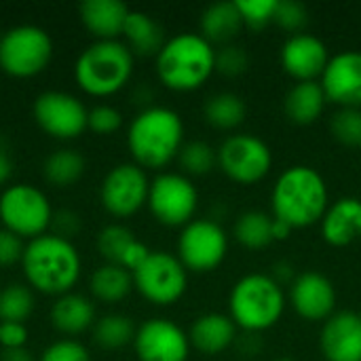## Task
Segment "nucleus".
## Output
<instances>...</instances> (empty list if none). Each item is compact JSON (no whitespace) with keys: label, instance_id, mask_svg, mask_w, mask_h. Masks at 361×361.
<instances>
[{"label":"nucleus","instance_id":"09e8293b","mask_svg":"<svg viewBox=\"0 0 361 361\" xmlns=\"http://www.w3.org/2000/svg\"><path fill=\"white\" fill-rule=\"evenodd\" d=\"M273 361H294V360H290V357H279V360H273Z\"/></svg>","mask_w":361,"mask_h":361},{"label":"nucleus","instance_id":"58836bf2","mask_svg":"<svg viewBox=\"0 0 361 361\" xmlns=\"http://www.w3.org/2000/svg\"><path fill=\"white\" fill-rule=\"evenodd\" d=\"M123 127V114L118 108L110 104H97L89 110L87 131H93L95 135H112Z\"/></svg>","mask_w":361,"mask_h":361},{"label":"nucleus","instance_id":"393cba45","mask_svg":"<svg viewBox=\"0 0 361 361\" xmlns=\"http://www.w3.org/2000/svg\"><path fill=\"white\" fill-rule=\"evenodd\" d=\"M328 106L326 91L319 80L294 82L283 97V112L294 125H313L317 123Z\"/></svg>","mask_w":361,"mask_h":361},{"label":"nucleus","instance_id":"dca6fc26","mask_svg":"<svg viewBox=\"0 0 361 361\" xmlns=\"http://www.w3.org/2000/svg\"><path fill=\"white\" fill-rule=\"evenodd\" d=\"M290 305L307 322H326L336 313V288L319 271L298 273L290 286Z\"/></svg>","mask_w":361,"mask_h":361},{"label":"nucleus","instance_id":"412c9836","mask_svg":"<svg viewBox=\"0 0 361 361\" xmlns=\"http://www.w3.org/2000/svg\"><path fill=\"white\" fill-rule=\"evenodd\" d=\"M322 237L332 247H347L361 239V199L341 197L330 203L319 222Z\"/></svg>","mask_w":361,"mask_h":361},{"label":"nucleus","instance_id":"f8f14e48","mask_svg":"<svg viewBox=\"0 0 361 361\" xmlns=\"http://www.w3.org/2000/svg\"><path fill=\"white\" fill-rule=\"evenodd\" d=\"M228 254V235L220 222L197 218L188 222L178 237V258L192 273L218 269Z\"/></svg>","mask_w":361,"mask_h":361},{"label":"nucleus","instance_id":"a18cd8bd","mask_svg":"<svg viewBox=\"0 0 361 361\" xmlns=\"http://www.w3.org/2000/svg\"><path fill=\"white\" fill-rule=\"evenodd\" d=\"M0 361H36L32 351H27L25 347L23 349H8V351H2V357Z\"/></svg>","mask_w":361,"mask_h":361},{"label":"nucleus","instance_id":"37998d69","mask_svg":"<svg viewBox=\"0 0 361 361\" xmlns=\"http://www.w3.org/2000/svg\"><path fill=\"white\" fill-rule=\"evenodd\" d=\"M51 226L55 228V235L72 241V237L80 231V220L72 212H59V214L53 216V224Z\"/></svg>","mask_w":361,"mask_h":361},{"label":"nucleus","instance_id":"6ab92c4d","mask_svg":"<svg viewBox=\"0 0 361 361\" xmlns=\"http://www.w3.org/2000/svg\"><path fill=\"white\" fill-rule=\"evenodd\" d=\"M319 349L326 361H361V315L357 311H336L324 322Z\"/></svg>","mask_w":361,"mask_h":361},{"label":"nucleus","instance_id":"473e14b6","mask_svg":"<svg viewBox=\"0 0 361 361\" xmlns=\"http://www.w3.org/2000/svg\"><path fill=\"white\" fill-rule=\"evenodd\" d=\"M34 307V290L27 283H8L0 290V322L25 324Z\"/></svg>","mask_w":361,"mask_h":361},{"label":"nucleus","instance_id":"c03bdc74","mask_svg":"<svg viewBox=\"0 0 361 361\" xmlns=\"http://www.w3.org/2000/svg\"><path fill=\"white\" fill-rule=\"evenodd\" d=\"M271 277L283 288V286H292L294 283V279L298 277V273H296V269L290 264V262H277V264H273V273H271Z\"/></svg>","mask_w":361,"mask_h":361},{"label":"nucleus","instance_id":"f03ea898","mask_svg":"<svg viewBox=\"0 0 361 361\" xmlns=\"http://www.w3.org/2000/svg\"><path fill=\"white\" fill-rule=\"evenodd\" d=\"M330 207V190L326 178L311 165L286 167L271 190L273 218L292 228L319 224Z\"/></svg>","mask_w":361,"mask_h":361},{"label":"nucleus","instance_id":"79ce46f5","mask_svg":"<svg viewBox=\"0 0 361 361\" xmlns=\"http://www.w3.org/2000/svg\"><path fill=\"white\" fill-rule=\"evenodd\" d=\"M30 332L25 324L17 322H0V349H23L27 345Z\"/></svg>","mask_w":361,"mask_h":361},{"label":"nucleus","instance_id":"a211bd4d","mask_svg":"<svg viewBox=\"0 0 361 361\" xmlns=\"http://www.w3.org/2000/svg\"><path fill=\"white\" fill-rule=\"evenodd\" d=\"M330 57L332 55L328 44L319 36L309 32L288 36L279 53L283 72L292 76L296 82L319 80Z\"/></svg>","mask_w":361,"mask_h":361},{"label":"nucleus","instance_id":"aec40b11","mask_svg":"<svg viewBox=\"0 0 361 361\" xmlns=\"http://www.w3.org/2000/svg\"><path fill=\"white\" fill-rule=\"evenodd\" d=\"M97 252L108 264H118L129 273L137 271L150 256V247L123 224H108L97 235Z\"/></svg>","mask_w":361,"mask_h":361},{"label":"nucleus","instance_id":"6e6552de","mask_svg":"<svg viewBox=\"0 0 361 361\" xmlns=\"http://www.w3.org/2000/svg\"><path fill=\"white\" fill-rule=\"evenodd\" d=\"M53 207L44 190L19 182L0 192V224L19 239H36L49 233L53 224Z\"/></svg>","mask_w":361,"mask_h":361},{"label":"nucleus","instance_id":"39448f33","mask_svg":"<svg viewBox=\"0 0 361 361\" xmlns=\"http://www.w3.org/2000/svg\"><path fill=\"white\" fill-rule=\"evenodd\" d=\"M135 68V55L123 40H95L74 61V82L91 97H110L123 91Z\"/></svg>","mask_w":361,"mask_h":361},{"label":"nucleus","instance_id":"4be33fe9","mask_svg":"<svg viewBox=\"0 0 361 361\" xmlns=\"http://www.w3.org/2000/svg\"><path fill=\"white\" fill-rule=\"evenodd\" d=\"M129 6L121 0H85L78 4V17L95 40H121Z\"/></svg>","mask_w":361,"mask_h":361},{"label":"nucleus","instance_id":"72a5a7b5","mask_svg":"<svg viewBox=\"0 0 361 361\" xmlns=\"http://www.w3.org/2000/svg\"><path fill=\"white\" fill-rule=\"evenodd\" d=\"M178 163L182 167V173L188 178L207 176L209 171L218 167V148H214L212 144L203 140L184 142L178 154Z\"/></svg>","mask_w":361,"mask_h":361},{"label":"nucleus","instance_id":"2eb2a0df","mask_svg":"<svg viewBox=\"0 0 361 361\" xmlns=\"http://www.w3.org/2000/svg\"><path fill=\"white\" fill-rule=\"evenodd\" d=\"M133 349L140 361H188L190 341L176 322L152 317L137 326Z\"/></svg>","mask_w":361,"mask_h":361},{"label":"nucleus","instance_id":"c756f323","mask_svg":"<svg viewBox=\"0 0 361 361\" xmlns=\"http://www.w3.org/2000/svg\"><path fill=\"white\" fill-rule=\"evenodd\" d=\"M87 171L85 157L74 148H59L51 152L42 163V176L49 184L57 188L74 186Z\"/></svg>","mask_w":361,"mask_h":361},{"label":"nucleus","instance_id":"4468645a","mask_svg":"<svg viewBox=\"0 0 361 361\" xmlns=\"http://www.w3.org/2000/svg\"><path fill=\"white\" fill-rule=\"evenodd\" d=\"M150 192V180L146 169L135 163L114 165L102 180L99 201L104 209L114 218H131L146 203Z\"/></svg>","mask_w":361,"mask_h":361},{"label":"nucleus","instance_id":"9b49d317","mask_svg":"<svg viewBox=\"0 0 361 361\" xmlns=\"http://www.w3.org/2000/svg\"><path fill=\"white\" fill-rule=\"evenodd\" d=\"M146 205L159 224L169 228H184L195 220L199 207V190L188 176L163 171L150 180Z\"/></svg>","mask_w":361,"mask_h":361},{"label":"nucleus","instance_id":"8fccbe9b","mask_svg":"<svg viewBox=\"0 0 361 361\" xmlns=\"http://www.w3.org/2000/svg\"><path fill=\"white\" fill-rule=\"evenodd\" d=\"M0 36H2V32H0Z\"/></svg>","mask_w":361,"mask_h":361},{"label":"nucleus","instance_id":"f3484780","mask_svg":"<svg viewBox=\"0 0 361 361\" xmlns=\"http://www.w3.org/2000/svg\"><path fill=\"white\" fill-rule=\"evenodd\" d=\"M328 102L361 110V51L347 49L330 57L319 78Z\"/></svg>","mask_w":361,"mask_h":361},{"label":"nucleus","instance_id":"bb28decb","mask_svg":"<svg viewBox=\"0 0 361 361\" xmlns=\"http://www.w3.org/2000/svg\"><path fill=\"white\" fill-rule=\"evenodd\" d=\"M123 42L129 47V51L135 57H157V53L165 44V32L161 23L148 15L146 11H129L125 30H123Z\"/></svg>","mask_w":361,"mask_h":361},{"label":"nucleus","instance_id":"4c0bfd02","mask_svg":"<svg viewBox=\"0 0 361 361\" xmlns=\"http://www.w3.org/2000/svg\"><path fill=\"white\" fill-rule=\"evenodd\" d=\"M243 23L252 30H262L275 21L279 0H235Z\"/></svg>","mask_w":361,"mask_h":361},{"label":"nucleus","instance_id":"1a4fd4ad","mask_svg":"<svg viewBox=\"0 0 361 361\" xmlns=\"http://www.w3.org/2000/svg\"><path fill=\"white\" fill-rule=\"evenodd\" d=\"M218 167L235 184L254 186L271 173L273 150L262 137L235 131L218 146Z\"/></svg>","mask_w":361,"mask_h":361},{"label":"nucleus","instance_id":"c9c22d12","mask_svg":"<svg viewBox=\"0 0 361 361\" xmlns=\"http://www.w3.org/2000/svg\"><path fill=\"white\" fill-rule=\"evenodd\" d=\"M309 21H311V13H309L305 2H300V0H279L277 13H275V23L281 30L290 32V36L307 32Z\"/></svg>","mask_w":361,"mask_h":361},{"label":"nucleus","instance_id":"a878e982","mask_svg":"<svg viewBox=\"0 0 361 361\" xmlns=\"http://www.w3.org/2000/svg\"><path fill=\"white\" fill-rule=\"evenodd\" d=\"M199 27H201V36L205 40H209L214 47H224L231 44L239 38L241 30L245 27L243 17L237 8V2H214L209 6L203 8L201 19H199Z\"/></svg>","mask_w":361,"mask_h":361},{"label":"nucleus","instance_id":"7ed1b4c3","mask_svg":"<svg viewBox=\"0 0 361 361\" xmlns=\"http://www.w3.org/2000/svg\"><path fill=\"white\" fill-rule=\"evenodd\" d=\"M184 146V121L167 106H146L127 127V148L142 169H163Z\"/></svg>","mask_w":361,"mask_h":361},{"label":"nucleus","instance_id":"ddd939ff","mask_svg":"<svg viewBox=\"0 0 361 361\" xmlns=\"http://www.w3.org/2000/svg\"><path fill=\"white\" fill-rule=\"evenodd\" d=\"M32 116L42 133L53 140L70 142L87 131L89 110L68 91H42L32 104Z\"/></svg>","mask_w":361,"mask_h":361},{"label":"nucleus","instance_id":"f257e3e1","mask_svg":"<svg viewBox=\"0 0 361 361\" xmlns=\"http://www.w3.org/2000/svg\"><path fill=\"white\" fill-rule=\"evenodd\" d=\"M25 283L44 296H63L74 290L82 273V258L70 239L47 233L25 243L21 256Z\"/></svg>","mask_w":361,"mask_h":361},{"label":"nucleus","instance_id":"2f4dec72","mask_svg":"<svg viewBox=\"0 0 361 361\" xmlns=\"http://www.w3.org/2000/svg\"><path fill=\"white\" fill-rule=\"evenodd\" d=\"M91 332H93V341L97 347L106 351H116L127 345H133L137 328L131 317L123 313H108L95 322Z\"/></svg>","mask_w":361,"mask_h":361},{"label":"nucleus","instance_id":"49530a36","mask_svg":"<svg viewBox=\"0 0 361 361\" xmlns=\"http://www.w3.org/2000/svg\"><path fill=\"white\" fill-rule=\"evenodd\" d=\"M292 231H294V228H292L290 224H286V222L273 218V241H286V239L292 235Z\"/></svg>","mask_w":361,"mask_h":361},{"label":"nucleus","instance_id":"0eeeda50","mask_svg":"<svg viewBox=\"0 0 361 361\" xmlns=\"http://www.w3.org/2000/svg\"><path fill=\"white\" fill-rule=\"evenodd\" d=\"M53 53L51 34L34 23L13 25L0 36V70L13 78H34L42 74Z\"/></svg>","mask_w":361,"mask_h":361},{"label":"nucleus","instance_id":"423d86ee","mask_svg":"<svg viewBox=\"0 0 361 361\" xmlns=\"http://www.w3.org/2000/svg\"><path fill=\"white\" fill-rule=\"evenodd\" d=\"M288 298L283 288L264 273H250L235 281L228 296V317L247 334H260L279 324Z\"/></svg>","mask_w":361,"mask_h":361},{"label":"nucleus","instance_id":"de8ad7c7","mask_svg":"<svg viewBox=\"0 0 361 361\" xmlns=\"http://www.w3.org/2000/svg\"><path fill=\"white\" fill-rule=\"evenodd\" d=\"M8 173H11V163H8V159L0 152V184L8 178Z\"/></svg>","mask_w":361,"mask_h":361},{"label":"nucleus","instance_id":"ea45409f","mask_svg":"<svg viewBox=\"0 0 361 361\" xmlns=\"http://www.w3.org/2000/svg\"><path fill=\"white\" fill-rule=\"evenodd\" d=\"M38 361H91L89 349L74 341V338H61L51 343L42 353Z\"/></svg>","mask_w":361,"mask_h":361},{"label":"nucleus","instance_id":"b1692460","mask_svg":"<svg viewBox=\"0 0 361 361\" xmlns=\"http://www.w3.org/2000/svg\"><path fill=\"white\" fill-rule=\"evenodd\" d=\"M51 324L63 336H80L87 330H93L97 322V311L91 298L70 292L55 298L51 307Z\"/></svg>","mask_w":361,"mask_h":361},{"label":"nucleus","instance_id":"7c9ffc66","mask_svg":"<svg viewBox=\"0 0 361 361\" xmlns=\"http://www.w3.org/2000/svg\"><path fill=\"white\" fill-rule=\"evenodd\" d=\"M233 237L247 250H264L273 243V214L260 209H247L237 216L233 224Z\"/></svg>","mask_w":361,"mask_h":361},{"label":"nucleus","instance_id":"5701e85b","mask_svg":"<svg viewBox=\"0 0 361 361\" xmlns=\"http://www.w3.org/2000/svg\"><path fill=\"white\" fill-rule=\"evenodd\" d=\"M237 326L226 313H203L199 315L190 330L188 341L190 347L203 355H220L237 341Z\"/></svg>","mask_w":361,"mask_h":361},{"label":"nucleus","instance_id":"a19ab883","mask_svg":"<svg viewBox=\"0 0 361 361\" xmlns=\"http://www.w3.org/2000/svg\"><path fill=\"white\" fill-rule=\"evenodd\" d=\"M25 243L11 231L0 226V269H8L17 262H21Z\"/></svg>","mask_w":361,"mask_h":361},{"label":"nucleus","instance_id":"9d476101","mask_svg":"<svg viewBox=\"0 0 361 361\" xmlns=\"http://www.w3.org/2000/svg\"><path fill=\"white\" fill-rule=\"evenodd\" d=\"M133 290L157 307L176 305L188 288V271L176 254L157 250L150 252L146 262L131 273Z\"/></svg>","mask_w":361,"mask_h":361},{"label":"nucleus","instance_id":"20e7f679","mask_svg":"<svg viewBox=\"0 0 361 361\" xmlns=\"http://www.w3.org/2000/svg\"><path fill=\"white\" fill-rule=\"evenodd\" d=\"M154 68L167 89L197 91L216 72V47L197 32H180L165 40L154 57Z\"/></svg>","mask_w":361,"mask_h":361},{"label":"nucleus","instance_id":"cd10ccee","mask_svg":"<svg viewBox=\"0 0 361 361\" xmlns=\"http://www.w3.org/2000/svg\"><path fill=\"white\" fill-rule=\"evenodd\" d=\"M247 116L245 99L235 91L212 93L203 104V118L207 125L220 131H235L243 125Z\"/></svg>","mask_w":361,"mask_h":361},{"label":"nucleus","instance_id":"f704fd0d","mask_svg":"<svg viewBox=\"0 0 361 361\" xmlns=\"http://www.w3.org/2000/svg\"><path fill=\"white\" fill-rule=\"evenodd\" d=\"M334 140L347 148H361V110L338 108L330 118Z\"/></svg>","mask_w":361,"mask_h":361},{"label":"nucleus","instance_id":"c85d7f7f","mask_svg":"<svg viewBox=\"0 0 361 361\" xmlns=\"http://www.w3.org/2000/svg\"><path fill=\"white\" fill-rule=\"evenodd\" d=\"M89 290L95 300L106 305H116L123 302L133 292V275L118 264L104 262L91 273Z\"/></svg>","mask_w":361,"mask_h":361},{"label":"nucleus","instance_id":"e433bc0d","mask_svg":"<svg viewBox=\"0 0 361 361\" xmlns=\"http://www.w3.org/2000/svg\"><path fill=\"white\" fill-rule=\"evenodd\" d=\"M247 68H250V55L241 44L231 42V44L216 49V72L218 74L235 78V76L245 74Z\"/></svg>","mask_w":361,"mask_h":361}]
</instances>
